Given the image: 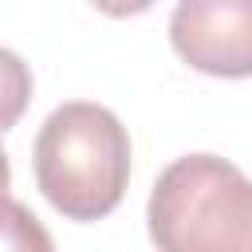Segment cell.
<instances>
[{
	"label": "cell",
	"instance_id": "1",
	"mask_svg": "<svg viewBox=\"0 0 252 252\" xmlns=\"http://www.w3.org/2000/svg\"><path fill=\"white\" fill-rule=\"evenodd\" d=\"M35 185L67 220H102L130 181V134L102 102L55 106L32 150Z\"/></svg>",
	"mask_w": 252,
	"mask_h": 252
},
{
	"label": "cell",
	"instance_id": "2",
	"mask_svg": "<svg viewBox=\"0 0 252 252\" xmlns=\"http://www.w3.org/2000/svg\"><path fill=\"white\" fill-rule=\"evenodd\" d=\"M146 228L158 252H252V177L228 158L185 154L158 173Z\"/></svg>",
	"mask_w": 252,
	"mask_h": 252
},
{
	"label": "cell",
	"instance_id": "3",
	"mask_svg": "<svg viewBox=\"0 0 252 252\" xmlns=\"http://www.w3.org/2000/svg\"><path fill=\"white\" fill-rule=\"evenodd\" d=\"M169 43L205 75H252V0H181L169 16Z\"/></svg>",
	"mask_w": 252,
	"mask_h": 252
},
{
	"label": "cell",
	"instance_id": "4",
	"mask_svg": "<svg viewBox=\"0 0 252 252\" xmlns=\"http://www.w3.org/2000/svg\"><path fill=\"white\" fill-rule=\"evenodd\" d=\"M0 252H55L43 220L16 197L0 201Z\"/></svg>",
	"mask_w": 252,
	"mask_h": 252
},
{
	"label": "cell",
	"instance_id": "5",
	"mask_svg": "<svg viewBox=\"0 0 252 252\" xmlns=\"http://www.w3.org/2000/svg\"><path fill=\"white\" fill-rule=\"evenodd\" d=\"M28 98H32V71H28V63L16 51L0 47V134L20 122V114L28 110Z\"/></svg>",
	"mask_w": 252,
	"mask_h": 252
},
{
	"label": "cell",
	"instance_id": "6",
	"mask_svg": "<svg viewBox=\"0 0 252 252\" xmlns=\"http://www.w3.org/2000/svg\"><path fill=\"white\" fill-rule=\"evenodd\" d=\"M8 185H12V165H8V154L0 150V201L8 197Z\"/></svg>",
	"mask_w": 252,
	"mask_h": 252
}]
</instances>
